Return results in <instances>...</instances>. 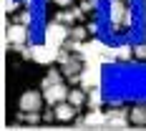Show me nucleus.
Segmentation results:
<instances>
[{
    "label": "nucleus",
    "instance_id": "obj_2",
    "mask_svg": "<svg viewBox=\"0 0 146 131\" xmlns=\"http://www.w3.org/2000/svg\"><path fill=\"white\" fill-rule=\"evenodd\" d=\"M68 35H71V28L66 25V23H60V20H53V23H48L43 30V41L50 45H56V48H60V45L68 41Z\"/></svg>",
    "mask_w": 146,
    "mask_h": 131
},
{
    "label": "nucleus",
    "instance_id": "obj_18",
    "mask_svg": "<svg viewBox=\"0 0 146 131\" xmlns=\"http://www.w3.org/2000/svg\"><path fill=\"white\" fill-rule=\"evenodd\" d=\"M63 76H66L63 71H56V68H50V71L45 73V78H43V86H40V88L50 86V83H60V81H63Z\"/></svg>",
    "mask_w": 146,
    "mask_h": 131
},
{
    "label": "nucleus",
    "instance_id": "obj_9",
    "mask_svg": "<svg viewBox=\"0 0 146 131\" xmlns=\"http://www.w3.org/2000/svg\"><path fill=\"white\" fill-rule=\"evenodd\" d=\"M28 38H30L28 25H23V23H13V25L8 28V41H10V43L25 45V41H28Z\"/></svg>",
    "mask_w": 146,
    "mask_h": 131
},
{
    "label": "nucleus",
    "instance_id": "obj_16",
    "mask_svg": "<svg viewBox=\"0 0 146 131\" xmlns=\"http://www.w3.org/2000/svg\"><path fill=\"white\" fill-rule=\"evenodd\" d=\"M88 108H101V103H103V93H101V86L98 88H91L88 91Z\"/></svg>",
    "mask_w": 146,
    "mask_h": 131
},
{
    "label": "nucleus",
    "instance_id": "obj_21",
    "mask_svg": "<svg viewBox=\"0 0 146 131\" xmlns=\"http://www.w3.org/2000/svg\"><path fill=\"white\" fill-rule=\"evenodd\" d=\"M113 61H118L116 58V48L113 45H106L103 53H101V63H113Z\"/></svg>",
    "mask_w": 146,
    "mask_h": 131
},
{
    "label": "nucleus",
    "instance_id": "obj_6",
    "mask_svg": "<svg viewBox=\"0 0 146 131\" xmlns=\"http://www.w3.org/2000/svg\"><path fill=\"white\" fill-rule=\"evenodd\" d=\"M43 96H45V103H50V106H56V103L66 101L68 98V86L60 81V83H50V86L43 88Z\"/></svg>",
    "mask_w": 146,
    "mask_h": 131
},
{
    "label": "nucleus",
    "instance_id": "obj_4",
    "mask_svg": "<svg viewBox=\"0 0 146 131\" xmlns=\"http://www.w3.org/2000/svg\"><path fill=\"white\" fill-rule=\"evenodd\" d=\"M43 101H45V96L40 91H25L20 96V101H18V108L20 111H40L43 108Z\"/></svg>",
    "mask_w": 146,
    "mask_h": 131
},
{
    "label": "nucleus",
    "instance_id": "obj_27",
    "mask_svg": "<svg viewBox=\"0 0 146 131\" xmlns=\"http://www.w3.org/2000/svg\"><path fill=\"white\" fill-rule=\"evenodd\" d=\"M53 118H58V116H56V106H53V108H48V111L43 114V121H48V124H50Z\"/></svg>",
    "mask_w": 146,
    "mask_h": 131
},
{
    "label": "nucleus",
    "instance_id": "obj_1",
    "mask_svg": "<svg viewBox=\"0 0 146 131\" xmlns=\"http://www.w3.org/2000/svg\"><path fill=\"white\" fill-rule=\"evenodd\" d=\"M101 61L98 58H91L83 63V71H81V88L83 91H91V88H98L101 86Z\"/></svg>",
    "mask_w": 146,
    "mask_h": 131
},
{
    "label": "nucleus",
    "instance_id": "obj_15",
    "mask_svg": "<svg viewBox=\"0 0 146 131\" xmlns=\"http://www.w3.org/2000/svg\"><path fill=\"white\" fill-rule=\"evenodd\" d=\"M129 118L136 126H146V106H133L131 111H129Z\"/></svg>",
    "mask_w": 146,
    "mask_h": 131
},
{
    "label": "nucleus",
    "instance_id": "obj_10",
    "mask_svg": "<svg viewBox=\"0 0 146 131\" xmlns=\"http://www.w3.org/2000/svg\"><path fill=\"white\" fill-rule=\"evenodd\" d=\"M76 114H78V106H73L68 98L60 101V103H56V116H58V121H73Z\"/></svg>",
    "mask_w": 146,
    "mask_h": 131
},
{
    "label": "nucleus",
    "instance_id": "obj_25",
    "mask_svg": "<svg viewBox=\"0 0 146 131\" xmlns=\"http://www.w3.org/2000/svg\"><path fill=\"white\" fill-rule=\"evenodd\" d=\"M133 56H136V58H146V43L136 45V48H133Z\"/></svg>",
    "mask_w": 146,
    "mask_h": 131
},
{
    "label": "nucleus",
    "instance_id": "obj_17",
    "mask_svg": "<svg viewBox=\"0 0 146 131\" xmlns=\"http://www.w3.org/2000/svg\"><path fill=\"white\" fill-rule=\"evenodd\" d=\"M18 118H20V121H25L28 126H35V124H40V121H43L40 111H20V114H18Z\"/></svg>",
    "mask_w": 146,
    "mask_h": 131
},
{
    "label": "nucleus",
    "instance_id": "obj_8",
    "mask_svg": "<svg viewBox=\"0 0 146 131\" xmlns=\"http://www.w3.org/2000/svg\"><path fill=\"white\" fill-rule=\"evenodd\" d=\"M103 48H106V43H101V41H83V45H81V58L83 61H91V58H98L101 61V53Z\"/></svg>",
    "mask_w": 146,
    "mask_h": 131
},
{
    "label": "nucleus",
    "instance_id": "obj_7",
    "mask_svg": "<svg viewBox=\"0 0 146 131\" xmlns=\"http://www.w3.org/2000/svg\"><path fill=\"white\" fill-rule=\"evenodd\" d=\"M126 3L123 0H111L108 3V20H111V25H113V30H121V25H123V18H126Z\"/></svg>",
    "mask_w": 146,
    "mask_h": 131
},
{
    "label": "nucleus",
    "instance_id": "obj_22",
    "mask_svg": "<svg viewBox=\"0 0 146 131\" xmlns=\"http://www.w3.org/2000/svg\"><path fill=\"white\" fill-rule=\"evenodd\" d=\"M33 20H35V15H33V8H30V10H23V13L18 15V23H23V25H33Z\"/></svg>",
    "mask_w": 146,
    "mask_h": 131
},
{
    "label": "nucleus",
    "instance_id": "obj_33",
    "mask_svg": "<svg viewBox=\"0 0 146 131\" xmlns=\"http://www.w3.org/2000/svg\"><path fill=\"white\" fill-rule=\"evenodd\" d=\"M144 41H146V33H144Z\"/></svg>",
    "mask_w": 146,
    "mask_h": 131
},
{
    "label": "nucleus",
    "instance_id": "obj_28",
    "mask_svg": "<svg viewBox=\"0 0 146 131\" xmlns=\"http://www.w3.org/2000/svg\"><path fill=\"white\" fill-rule=\"evenodd\" d=\"M73 126H78V129H83V126H88L86 116H76V118H73Z\"/></svg>",
    "mask_w": 146,
    "mask_h": 131
},
{
    "label": "nucleus",
    "instance_id": "obj_5",
    "mask_svg": "<svg viewBox=\"0 0 146 131\" xmlns=\"http://www.w3.org/2000/svg\"><path fill=\"white\" fill-rule=\"evenodd\" d=\"M129 124H131V118H129V108H111V111H106V126H111V129H129Z\"/></svg>",
    "mask_w": 146,
    "mask_h": 131
},
{
    "label": "nucleus",
    "instance_id": "obj_24",
    "mask_svg": "<svg viewBox=\"0 0 146 131\" xmlns=\"http://www.w3.org/2000/svg\"><path fill=\"white\" fill-rule=\"evenodd\" d=\"M20 5H23L20 0H3V10H5V13H15Z\"/></svg>",
    "mask_w": 146,
    "mask_h": 131
},
{
    "label": "nucleus",
    "instance_id": "obj_12",
    "mask_svg": "<svg viewBox=\"0 0 146 131\" xmlns=\"http://www.w3.org/2000/svg\"><path fill=\"white\" fill-rule=\"evenodd\" d=\"M83 63H86V61L81 58V53H76V56H71V61H68V63L63 66V73H66V76L81 73V71H83Z\"/></svg>",
    "mask_w": 146,
    "mask_h": 131
},
{
    "label": "nucleus",
    "instance_id": "obj_20",
    "mask_svg": "<svg viewBox=\"0 0 146 131\" xmlns=\"http://www.w3.org/2000/svg\"><path fill=\"white\" fill-rule=\"evenodd\" d=\"M88 35H91V33H88L86 25H73V28H71V35H68V38H76V41H86Z\"/></svg>",
    "mask_w": 146,
    "mask_h": 131
},
{
    "label": "nucleus",
    "instance_id": "obj_26",
    "mask_svg": "<svg viewBox=\"0 0 146 131\" xmlns=\"http://www.w3.org/2000/svg\"><path fill=\"white\" fill-rule=\"evenodd\" d=\"M123 25H126V28H131V25H133V10H131V8L126 10V18H123Z\"/></svg>",
    "mask_w": 146,
    "mask_h": 131
},
{
    "label": "nucleus",
    "instance_id": "obj_13",
    "mask_svg": "<svg viewBox=\"0 0 146 131\" xmlns=\"http://www.w3.org/2000/svg\"><path fill=\"white\" fill-rule=\"evenodd\" d=\"M86 121H88V126H98L101 129V126H106V114H103L101 108H91Z\"/></svg>",
    "mask_w": 146,
    "mask_h": 131
},
{
    "label": "nucleus",
    "instance_id": "obj_3",
    "mask_svg": "<svg viewBox=\"0 0 146 131\" xmlns=\"http://www.w3.org/2000/svg\"><path fill=\"white\" fill-rule=\"evenodd\" d=\"M58 51H60V48H56V45H50V43L30 45V61L50 66V63H56V61H58Z\"/></svg>",
    "mask_w": 146,
    "mask_h": 131
},
{
    "label": "nucleus",
    "instance_id": "obj_32",
    "mask_svg": "<svg viewBox=\"0 0 146 131\" xmlns=\"http://www.w3.org/2000/svg\"><path fill=\"white\" fill-rule=\"evenodd\" d=\"M144 8H146V5H144ZM144 23H146V13H144Z\"/></svg>",
    "mask_w": 146,
    "mask_h": 131
},
{
    "label": "nucleus",
    "instance_id": "obj_29",
    "mask_svg": "<svg viewBox=\"0 0 146 131\" xmlns=\"http://www.w3.org/2000/svg\"><path fill=\"white\" fill-rule=\"evenodd\" d=\"M86 28H88V33H91V35H96V33H98V28H101V25H98V23H96V20H91V23H88Z\"/></svg>",
    "mask_w": 146,
    "mask_h": 131
},
{
    "label": "nucleus",
    "instance_id": "obj_30",
    "mask_svg": "<svg viewBox=\"0 0 146 131\" xmlns=\"http://www.w3.org/2000/svg\"><path fill=\"white\" fill-rule=\"evenodd\" d=\"M53 3H56L58 8H71L73 5V0H53Z\"/></svg>",
    "mask_w": 146,
    "mask_h": 131
},
{
    "label": "nucleus",
    "instance_id": "obj_14",
    "mask_svg": "<svg viewBox=\"0 0 146 131\" xmlns=\"http://www.w3.org/2000/svg\"><path fill=\"white\" fill-rule=\"evenodd\" d=\"M68 101L81 108V106L88 101V91H83V88H71V91H68Z\"/></svg>",
    "mask_w": 146,
    "mask_h": 131
},
{
    "label": "nucleus",
    "instance_id": "obj_11",
    "mask_svg": "<svg viewBox=\"0 0 146 131\" xmlns=\"http://www.w3.org/2000/svg\"><path fill=\"white\" fill-rule=\"evenodd\" d=\"M81 15H83V10H81V8H71V10H60V13L56 15V20L66 23V25H73V23H76Z\"/></svg>",
    "mask_w": 146,
    "mask_h": 131
},
{
    "label": "nucleus",
    "instance_id": "obj_19",
    "mask_svg": "<svg viewBox=\"0 0 146 131\" xmlns=\"http://www.w3.org/2000/svg\"><path fill=\"white\" fill-rule=\"evenodd\" d=\"M131 56H133V48H131V45H126V43L116 45V58L118 61H129Z\"/></svg>",
    "mask_w": 146,
    "mask_h": 131
},
{
    "label": "nucleus",
    "instance_id": "obj_23",
    "mask_svg": "<svg viewBox=\"0 0 146 131\" xmlns=\"http://www.w3.org/2000/svg\"><path fill=\"white\" fill-rule=\"evenodd\" d=\"M98 5H101V0H83L81 3V10L83 13H93V10H98Z\"/></svg>",
    "mask_w": 146,
    "mask_h": 131
},
{
    "label": "nucleus",
    "instance_id": "obj_31",
    "mask_svg": "<svg viewBox=\"0 0 146 131\" xmlns=\"http://www.w3.org/2000/svg\"><path fill=\"white\" fill-rule=\"evenodd\" d=\"M20 3H23V5H25V8H33V5H35V3H38V0H20Z\"/></svg>",
    "mask_w": 146,
    "mask_h": 131
}]
</instances>
